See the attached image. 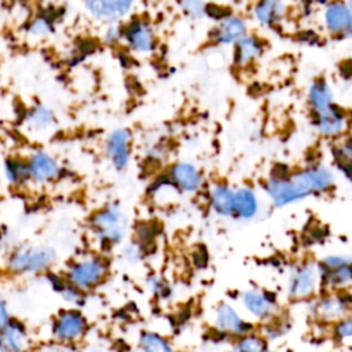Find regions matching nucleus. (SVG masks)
<instances>
[{"label": "nucleus", "mask_w": 352, "mask_h": 352, "mask_svg": "<svg viewBox=\"0 0 352 352\" xmlns=\"http://www.w3.org/2000/svg\"><path fill=\"white\" fill-rule=\"evenodd\" d=\"M349 260L345 256H338V254H331L323 258V261L319 264L327 270H334V268H340L344 265H348Z\"/></svg>", "instance_id": "2f4dec72"}, {"label": "nucleus", "mask_w": 352, "mask_h": 352, "mask_svg": "<svg viewBox=\"0 0 352 352\" xmlns=\"http://www.w3.org/2000/svg\"><path fill=\"white\" fill-rule=\"evenodd\" d=\"M210 204L214 212L221 216L234 214V190L228 186L217 184L210 192Z\"/></svg>", "instance_id": "aec40b11"}, {"label": "nucleus", "mask_w": 352, "mask_h": 352, "mask_svg": "<svg viewBox=\"0 0 352 352\" xmlns=\"http://www.w3.org/2000/svg\"><path fill=\"white\" fill-rule=\"evenodd\" d=\"M28 348V333L25 326L15 319L0 330V352H25Z\"/></svg>", "instance_id": "9d476101"}, {"label": "nucleus", "mask_w": 352, "mask_h": 352, "mask_svg": "<svg viewBox=\"0 0 352 352\" xmlns=\"http://www.w3.org/2000/svg\"><path fill=\"white\" fill-rule=\"evenodd\" d=\"M285 7L280 0H263L257 4L254 14L264 25H275L283 16Z\"/></svg>", "instance_id": "4be33fe9"}, {"label": "nucleus", "mask_w": 352, "mask_h": 352, "mask_svg": "<svg viewBox=\"0 0 352 352\" xmlns=\"http://www.w3.org/2000/svg\"><path fill=\"white\" fill-rule=\"evenodd\" d=\"M205 7L202 0H182L183 11L191 18H201L205 14Z\"/></svg>", "instance_id": "7c9ffc66"}, {"label": "nucleus", "mask_w": 352, "mask_h": 352, "mask_svg": "<svg viewBox=\"0 0 352 352\" xmlns=\"http://www.w3.org/2000/svg\"><path fill=\"white\" fill-rule=\"evenodd\" d=\"M26 30L33 37H41V36L48 34L52 30V25H51V21L48 18L36 16L28 23Z\"/></svg>", "instance_id": "c85d7f7f"}, {"label": "nucleus", "mask_w": 352, "mask_h": 352, "mask_svg": "<svg viewBox=\"0 0 352 352\" xmlns=\"http://www.w3.org/2000/svg\"><path fill=\"white\" fill-rule=\"evenodd\" d=\"M106 272V264L100 258H87L74 263L67 270L66 282L82 292L100 283Z\"/></svg>", "instance_id": "7ed1b4c3"}, {"label": "nucleus", "mask_w": 352, "mask_h": 352, "mask_svg": "<svg viewBox=\"0 0 352 352\" xmlns=\"http://www.w3.org/2000/svg\"><path fill=\"white\" fill-rule=\"evenodd\" d=\"M349 309V297L342 296H329L323 298L318 305L319 315L326 320L342 319Z\"/></svg>", "instance_id": "6ab92c4d"}, {"label": "nucleus", "mask_w": 352, "mask_h": 352, "mask_svg": "<svg viewBox=\"0 0 352 352\" xmlns=\"http://www.w3.org/2000/svg\"><path fill=\"white\" fill-rule=\"evenodd\" d=\"M92 227L103 242L110 245L116 243L124 236L125 232L124 216L118 206L110 205L94 214Z\"/></svg>", "instance_id": "20e7f679"}, {"label": "nucleus", "mask_w": 352, "mask_h": 352, "mask_svg": "<svg viewBox=\"0 0 352 352\" xmlns=\"http://www.w3.org/2000/svg\"><path fill=\"white\" fill-rule=\"evenodd\" d=\"M59 293L62 294V297L66 301H70V302H76V301H78L81 298V290L74 287V286H72V285H69L67 282H66L65 287Z\"/></svg>", "instance_id": "72a5a7b5"}, {"label": "nucleus", "mask_w": 352, "mask_h": 352, "mask_svg": "<svg viewBox=\"0 0 352 352\" xmlns=\"http://www.w3.org/2000/svg\"><path fill=\"white\" fill-rule=\"evenodd\" d=\"M351 155H352V150H351L349 142H345L344 144H341L340 147H337L334 150V158H336V161L338 164V168L345 173L346 177H349Z\"/></svg>", "instance_id": "c756f323"}, {"label": "nucleus", "mask_w": 352, "mask_h": 352, "mask_svg": "<svg viewBox=\"0 0 352 352\" xmlns=\"http://www.w3.org/2000/svg\"><path fill=\"white\" fill-rule=\"evenodd\" d=\"M309 102L314 111H320L333 104V92L329 84L323 80L315 81L309 88Z\"/></svg>", "instance_id": "5701e85b"}, {"label": "nucleus", "mask_w": 352, "mask_h": 352, "mask_svg": "<svg viewBox=\"0 0 352 352\" xmlns=\"http://www.w3.org/2000/svg\"><path fill=\"white\" fill-rule=\"evenodd\" d=\"M235 352H267V342L258 336L245 334L236 342Z\"/></svg>", "instance_id": "cd10ccee"}, {"label": "nucleus", "mask_w": 352, "mask_h": 352, "mask_svg": "<svg viewBox=\"0 0 352 352\" xmlns=\"http://www.w3.org/2000/svg\"><path fill=\"white\" fill-rule=\"evenodd\" d=\"M3 175L12 186H22L30 180L26 160L19 157H7L3 161Z\"/></svg>", "instance_id": "a211bd4d"}, {"label": "nucleus", "mask_w": 352, "mask_h": 352, "mask_svg": "<svg viewBox=\"0 0 352 352\" xmlns=\"http://www.w3.org/2000/svg\"><path fill=\"white\" fill-rule=\"evenodd\" d=\"M289 180L300 201L308 195L329 191L334 183V176L324 166H311L289 176Z\"/></svg>", "instance_id": "f03ea898"}, {"label": "nucleus", "mask_w": 352, "mask_h": 352, "mask_svg": "<svg viewBox=\"0 0 352 352\" xmlns=\"http://www.w3.org/2000/svg\"><path fill=\"white\" fill-rule=\"evenodd\" d=\"M351 11L344 3H331L324 11V23L333 33H348L351 29Z\"/></svg>", "instance_id": "4468645a"}, {"label": "nucleus", "mask_w": 352, "mask_h": 352, "mask_svg": "<svg viewBox=\"0 0 352 352\" xmlns=\"http://www.w3.org/2000/svg\"><path fill=\"white\" fill-rule=\"evenodd\" d=\"M314 113H315L314 124L322 135L336 136L342 132L345 126V116L342 110L337 107L334 103L320 111H314Z\"/></svg>", "instance_id": "1a4fd4ad"}, {"label": "nucleus", "mask_w": 352, "mask_h": 352, "mask_svg": "<svg viewBox=\"0 0 352 352\" xmlns=\"http://www.w3.org/2000/svg\"><path fill=\"white\" fill-rule=\"evenodd\" d=\"M258 201L250 188H239L234 191V214L239 219H252L257 214Z\"/></svg>", "instance_id": "f3484780"}, {"label": "nucleus", "mask_w": 352, "mask_h": 352, "mask_svg": "<svg viewBox=\"0 0 352 352\" xmlns=\"http://www.w3.org/2000/svg\"><path fill=\"white\" fill-rule=\"evenodd\" d=\"M133 1L135 0H114V8L117 12V16L125 15L133 6Z\"/></svg>", "instance_id": "c9c22d12"}, {"label": "nucleus", "mask_w": 352, "mask_h": 352, "mask_svg": "<svg viewBox=\"0 0 352 352\" xmlns=\"http://www.w3.org/2000/svg\"><path fill=\"white\" fill-rule=\"evenodd\" d=\"M318 285V270L312 264L297 268L290 278L289 292L293 298H305L311 296Z\"/></svg>", "instance_id": "6e6552de"}, {"label": "nucleus", "mask_w": 352, "mask_h": 352, "mask_svg": "<svg viewBox=\"0 0 352 352\" xmlns=\"http://www.w3.org/2000/svg\"><path fill=\"white\" fill-rule=\"evenodd\" d=\"M125 37L131 47L136 51L148 52L154 48V33L143 21L132 22L125 30Z\"/></svg>", "instance_id": "ddd939ff"}, {"label": "nucleus", "mask_w": 352, "mask_h": 352, "mask_svg": "<svg viewBox=\"0 0 352 352\" xmlns=\"http://www.w3.org/2000/svg\"><path fill=\"white\" fill-rule=\"evenodd\" d=\"M87 330V320L81 312L66 309L58 314L52 323V334L56 340L72 342L78 340Z\"/></svg>", "instance_id": "39448f33"}, {"label": "nucleus", "mask_w": 352, "mask_h": 352, "mask_svg": "<svg viewBox=\"0 0 352 352\" xmlns=\"http://www.w3.org/2000/svg\"><path fill=\"white\" fill-rule=\"evenodd\" d=\"M25 121L29 128L34 131H44V129H48L55 122V116L52 110L48 109L47 106L36 104L28 110Z\"/></svg>", "instance_id": "412c9836"}, {"label": "nucleus", "mask_w": 352, "mask_h": 352, "mask_svg": "<svg viewBox=\"0 0 352 352\" xmlns=\"http://www.w3.org/2000/svg\"><path fill=\"white\" fill-rule=\"evenodd\" d=\"M242 302L252 315L257 318H267L274 309L275 300L268 293L248 290L242 294Z\"/></svg>", "instance_id": "2eb2a0df"}, {"label": "nucleus", "mask_w": 352, "mask_h": 352, "mask_svg": "<svg viewBox=\"0 0 352 352\" xmlns=\"http://www.w3.org/2000/svg\"><path fill=\"white\" fill-rule=\"evenodd\" d=\"M129 140L131 133L126 129H116L110 133L106 143V153L111 164L118 169L126 168L129 162Z\"/></svg>", "instance_id": "0eeeda50"}, {"label": "nucleus", "mask_w": 352, "mask_h": 352, "mask_svg": "<svg viewBox=\"0 0 352 352\" xmlns=\"http://www.w3.org/2000/svg\"><path fill=\"white\" fill-rule=\"evenodd\" d=\"M320 280L327 286H344L351 280V265H344L334 270H327L322 265H318Z\"/></svg>", "instance_id": "393cba45"}, {"label": "nucleus", "mask_w": 352, "mask_h": 352, "mask_svg": "<svg viewBox=\"0 0 352 352\" xmlns=\"http://www.w3.org/2000/svg\"><path fill=\"white\" fill-rule=\"evenodd\" d=\"M85 7L89 11V14L96 18H100V19L117 18L114 0H85Z\"/></svg>", "instance_id": "bb28decb"}, {"label": "nucleus", "mask_w": 352, "mask_h": 352, "mask_svg": "<svg viewBox=\"0 0 352 352\" xmlns=\"http://www.w3.org/2000/svg\"><path fill=\"white\" fill-rule=\"evenodd\" d=\"M139 345L143 352H173L170 344L164 337L153 331L142 333Z\"/></svg>", "instance_id": "a878e982"}, {"label": "nucleus", "mask_w": 352, "mask_h": 352, "mask_svg": "<svg viewBox=\"0 0 352 352\" xmlns=\"http://www.w3.org/2000/svg\"><path fill=\"white\" fill-rule=\"evenodd\" d=\"M246 32L245 22L236 16H226L213 30V37L220 44H230L241 38Z\"/></svg>", "instance_id": "dca6fc26"}, {"label": "nucleus", "mask_w": 352, "mask_h": 352, "mask_svg": "<svg viewBox=\"0 0 352 352\" xmlns=\"http://www.w3.org/2000/svg\"><path fill=\"white\" fill-rule=\"evenodd\" d=\"M30 180L37 183H50L59 177L60 166L58 161L47 151L37 150L26 158Z\"/></svg>", "instance_id": "423d86ee"}, {"label": "nucleus", "mask_w": 352, "mask_h": 352, "mask_svg": "<svg viewBox=\"0 0 352 352\" xmlns=\"http://www.w3.org/2000/svg\"><path fill=\"white\" fill-rule=\"evenodd\" d=\"M11 312H10V307H8V302L4 297L0 296V330L3 327H6L10 320H11Z\"/></svg>", "instance_id": "f704fd0d"}, {"label": "nucleus", "mask_w": 352, "mask_h": 352, "mask_svg": "<svg viewBox=\"0 0 352 352\" xmlns=\"http://www.w3.org/2000/svg\"><path fill=\"white\" fill-rule=\"evenodd\" d=\"M56 260V252L47 245H32L15 249L8 260L7 268L16 275H30L48 270Z\"/></svg>", "instance_id": "f257e3e1"}, {"label": "nucleus", "mask_w": 352, "mask_h": 352, "mask_svg": "<svg viewBox=\"0 0 352 352\" xmlns=\"http://www.w3.org/2000/svg\"><path fill=\"white\" fill-rule=\"evenodd\" d=\"M261 52V44L257 38L250 36H242L236 40L235 58L239 65H245L258 56Z\"/></svg>", "instance_id": "b1692460"}, {"label": "nucleus", "mask_w": 352, "mask_h": 352, "mask_svg": "<svg viewBox=\"0 0 352 352\" xmlns=\"http://www.w3.org/2000/svg\"><path fill=\"white\" fill-rule=\"evenodd\" d=\"M351 333H352V324H351V319H340V322L336 324V329H334V334L338 340L344 341L346 338L351 337Z\"/></svg>", "instance_id": "473e14b6"}, {"label": "nucleus", "mask_w": 352, "mask_h": 352, "mask_svg": "<svg viewBox=\"0 0 352 352\" xmlns=\"http://www.w3.org/2000/svg\"><path fill=\"white\" fill-rule=\"evenodd\" d=\"M216 327L223 333H231L238 336H245L252 330L250 323H246L228 304H221L217 308Z\"/></svg>", "instance_id": "9b49d317"}, {"label": "nucleus", "mask_w": 352, "mask_h": 352, "mask_svg": "<svg viewBox=\"0 0 352 352\" xmlns=\"http://www.w3.org/2000/svg\"><path fill=\"white\" fill-rule=\"evenodd\" d=\"M170 180L183 191H197L202 184V176L197 168L187 162H179L170 169Z\"/></svg>", "instance_id": "f8f14e48"}]
</instances>
